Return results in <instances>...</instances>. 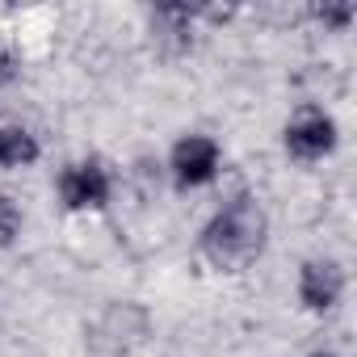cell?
I'll use <instances>...</instances> for the list:
<instances>
[{
	"label": "cell",
	"mask_w": 357,
	"mask_h": 357,
	"mask_svg": "<svg viewBox=\"0 0 357 357\" xmlns=\"http://www.w3.org/2000/svg\"><path fill=\"white\" fill-rule=\"evenodd\" d=\"M219 160H223V151H219V143L211 135H185L181 143L172 147L168 168H172V181L181 185V190H194V185L215 181Z\"/></svg>",
	"instance_id": "cell-4"
},
{
	"label": "cell",
	"mask_w": 357,
	"mask_h": 357,
	"mask_svg": "<svg viewBox=\"0 0 357 357\" xmlns=\"http://www.w3.org/2000/svg\"><path fill=\"white\" fill-rule=\"evenodd\" d=\"M265 240H269V215L261 211L257 198L240 194L231 198L202 231V252L215 269L223 273H240L248 269L261 252H265Z\"/></svg>",
	"instance_id": "cell-1"
},
{
	"label": "cell",
	"mask_w": 357,
	"mask_h": 357,
	"mask_svg": "<svg viewBox=\"0 0 357 357\" xmlns=\"http://www.w3.org/2000/svg\"><path fill=\"white\" fill-rule=\"evenodd\" d=\"M340 294H344V273H340L336 261H303V269H298V298H303L307 311L324 315V311H332L340 303Z\"/></svg>",
	"instance_id": "cell-5"
},
{
	"label": "cell",
	"mask_w": 357,
	"mask_h": 357,
	"mask_svg": "<svg viewBox=\"0 0 357 357\" xmlns=\"http://www.w3.org/2000/svg\"><path fill=\"white\" fill-rule=\"evenodd\" d=\"M38 160V139L22 126H0V168H26Z\"/></svg>",
	"instance_id": "cell-6"
},
{
	"label": "cell",
	"mask_w": 357,
	"mask_h": 357,
	"mask_svg": "<svg viewBox=\"0 0 357 357\" xmlns=\"http://www.w3.org/2000/svg\"><path fill=\"white\" fill-rule=\"evenodd\" d=\"M311 357H340V353H311Z\"/></svg>",
	"instance_id": "cell-8"
},
{
	"label": "cell",
	"mask_w": 357,
	"mask_h": 357,
	"mask_svg": "<svg viewBox=\"0 0 357 357\" xmlns=\"http://www.w3.org/2000/svg\"><path fill=\"white\" fill-rule=\"evenodd\" d=\"M332 147H336V122H332V114L307 105V109H298L286 122V151L294 160L311 164V160H324Z\"/></svg>",
	"instance_id": "cell-3"
},
{
	"label": "cell",
	"mask_w": 357,
	"mask_h": 357,
	"mask_svg": "<svg viewBox=\"0 0 357 357\" xmlns=\"http://www.w3.org/2000/svg\"><path fill=\"white\" fill-rule=\"evenodd\" d=\"M109 172L101 160H76L59 172V198L68 211H101L109 202Z\"/></svg>",
	"instance_id": "cell-2"
},
{
	"label": "cell",
	"mask_w": 357,
	"mask_h": 357,
	"mask_svg": "<svg viewBox=\"0 0 357 357\" xmlns=\"http://www.w3.org/2000/svg\"><path fill=\"white\" fill-rule=\"evenodd\" d=\"M17 231H22V211H17L13 198L0 194V248H9L17 240Z\"/></svg>",
	"instance_id": "cell-7"
}]
</instances>
